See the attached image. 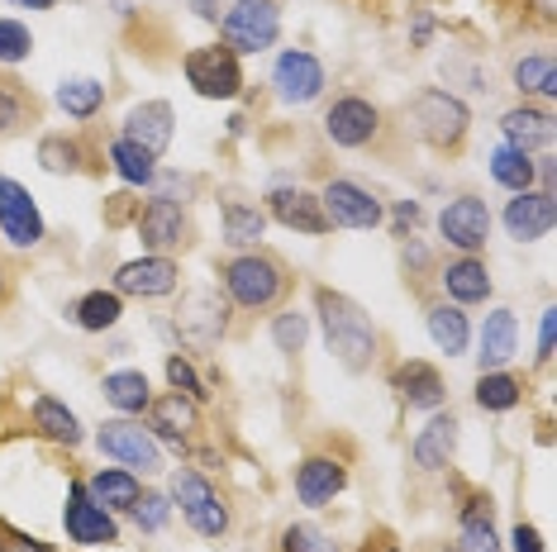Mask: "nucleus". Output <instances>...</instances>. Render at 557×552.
<instances>
[{
    "label": "nucleus",
    "instance_id": "obj_1",
    "mask_svg": "<svg viewBox=\"0 0 557 552\" xmlns=\"http://www.w3.org/2000/svg\"><path fill=\"white\" fill-rule=\"evenodd\" d=\"M314 310H320V324H324V338H329V353L344 362L348 372H367L376 362V324L372 315L348 300L344 291H329L320 286L314 291Z\"/></svg>",
    "mask_w": 557,
    "mask_h": 552
},
{
    "label": "nucleus",
    "instance_id": "obj_2",
    "mask_svg": "<svg viewBox=\"0 0 557 552\" xmlns=\"http://www.w3.org/2000/svg\"><path fill=\"white\" fill-rule=\"evenodd\" d=\"M224 296L234 300L238 310H272L282 305V296L290 291V276L276 258L268 253H238L234 262H224Z\"/></svg>",
    "mask_w": 557,
    "mask_h": 552
},
{
    "label": "nucleus",
    "instance_id": "obj_3",
    "mask_svg": "<svg viewBox=\"0 0 557 552\" xmlns=\"http://www.w3.org/2000/svg\"><path fill=\"white\" fill-rule=\"evenodd\" d=\"M410 124H414V134H420L429 148H458L467 138V124H472V115H467V105L453 91L429 86V91L414 96Z\"/></svg>",
    "mask_w": 557,
    "mask_h": 552
},
{
    "label": "nucleus",
    "instance_id": "obj_4",
    "mask_svg": "<svg viewBox=\"0 0 557 552\" xmlns=\"http://www.w3.org/2000/svg\"><path fill=\"white\" fill-rule=\"evenodd\" d=\"M220 34L234 53H268L282 34V10L276 0H234L220 15Z\"/></svg>",
    "mask_w": 557,
    "mask_h": 552
},
{
    "label": "nucleus",
    "instance_id": "obj_5",
    "mask_svg": "<svg viewBox=\"0 0 557 552\" xmlns=\"http://www.w3.org/2000/svg\"><path fill=\"white\" fill-rule=\"evenodd\" d=\"M182 72H186V86L206 100H234L244 91V67H238V53L224 43H206V48H191L182 58Z\"/></svg>",
    "mask_w": 557,
    "mask_h": 552
},
{
    "label": "nucleus",
    "instance_id": "obj_6",
    "mask_svg": "<svg viewBox=\"0 0 557 552\" xmlns=\"http://www.w3.org/2000/svg\"><path fill=\"white\" fill-rule=\"evenodd\" d=\"M320 205L329 215V229H382L386 224V210L367 186L348 181V177H334L320 191Z\"/></svg>",
    "mask_w": 557,
    "mask_h": 552
},
{
    "label": "nucleus",
    "instance_id": "obj_7",
    "mask_svg": "<svg viewBox=\"0 0 557 552\" xmlns=\"http://www.w3.org/2000/svg\"><path fill=\"white\" fill-rule=\"evenodd\" d=\"M172 500L182 505L186 524H191L196 534L220 538L224 529H230V510H224V500L214 495V486H210L200 472H191V467L172 472Z\"/></svg>",
    "mask_w": 557,
    "mask_h": 552
},
{
    "label": "nucleus",
    "instance_id": "obj_8",
    "mask_svg": "<svg viewBox=\"0 0 557 552\" xmlns=\"http://www.w3.org/2000/svg\"><path fill=\"white\" fill-rule=\"evenodd\" d=\"M96 448L106 457H115V462H124L134 476L144 472V476H153V472H162V448H158V438H153V429H144V424H134V419H110L106 429L96 434Z\"/></svg>",
    "mask_w": 557,
    "mask_h": 552
},
{
    "label": "nucleus",
    "instance_id": "obj_9",
    "mask_svg": "<svg viewBox=\"0 0 557 552\" xmlns=\"http://www.w3.org/2000/svg\"><path fill=\"white\" fill-rule=\"evenodd\" d=\"M176 334L191 348H214L224 334H230V305L220 300V291L200 286V291H186L182 305H176Z\"/></svg>",
    "mask_w": 557,
    "mask_h": 552
},
{
    "label": "nucleus",
    "instance_id": "obj_10",
    "mask_svg": "<svg viewBox=\"0 0 557 552\" xmlns=\"http://www.w3.org/2000/svg\"><path fill=\"white\" fill-rule=\"evenodd\" d=\"M62 524H67V538H72V543H82V548H106V543H115V538H120L115 519H110V510L100 505L91 491H86V481H72V486H67Z\"/></svg>",
    "mask_w": 557,
    "mask_h": 552
},
{
    "label": "nucleus",
    "instance_id": "obj_11",
    "mask_svg": "<svg viewBox=\"0 0 557 552\" xmlns=\"http://www.w3.org/2000/svg\"><path fill=\"white\" fill-rule=\"evenodd\" d=\"M272 86H276V100H286V105H310V100L324 96V62L306 53V48H286L282 58H276L272 67Z\"/></svg>",
    "mask_w": 557,
    "mask_h": 552
},
{
    "label": "nucleus",
    "instance_id": "obj_12",
    "mask_svg": "<svg viewBox=\"0 0 557 552\" xmlns=\"http://www.w3.org/2000/svg\"><path fill=\"white\" fill-rule=\"evenodd\" d=\"M324 134L334 148H367L382 134V110L362 96H338L334 105L324 110Z\"/></svg>",
    "mask_w": 557,
    "mask_h": 552
},
{
    "label": "nucleus",
    "instance_id": "obj_13",
    "mask_svg": "<svg viewBox=\"0 0 557 552\" xmlns=\"http://www.w3.org/2000/svg\"><path fill=\"white\" fill-rule=\"evenodd\" d=\"M438 234L448 238V248H458V253H481V248H486V238H491L486 200H476V196L448 200V205H443V215H438Z\"/></svg>",
    "mask_w": 557,
    "mask_h": 552
},
{
    "label": "nucleus",
    "instance_id": "obj_14",
    "mask_svg": "<svg viewBox=\"0 0 557 552\" xmlns=\"http://www.w3.org/2000/svg\"><path fill=\"white\" fill-rule=\"evenodd\" d=\"M182 286V267L162 253H148V258H134L115 272V296H144V300H158V296H172Z\"/></svg>",
    "mask_w": 557,
    "mask_h": 552
},
{
    "label": "nucleus",
    "instance_id": "obj_15",
    "mask_svg": "<svg viewBox=\"0 0 557 552\" xmlns=\"http://www.w3.org/2000/svg\"><path fill=\"white\" fill-rule=\"evenodd\" d=\"M0 234L15 248H39L44 243V215L34 205V196L20 181L0 177Z\"/></svg>",
    "mask_w": 557,
    "mask_h": 552
},
{
    "label": "nucleus",
    "instance_id": "obj_16",
    "mask_svg": "<svg viewBox=\"0 0 557 552\" xmlns=\"http://www.w3.org/2000/svg\"><path fill=\"white\" fill-rule=\"evenodd\" d=\"M138 238H144L148 253H172V248L186 243V210L168 196H153L144 210H138Z\"/></svg>",
    "mask_w": 557,
    "mask_h": 552
},
{
    "label": "nucleus",
    "instance_id": "obj_17",
    "mask_svg": "<svg viewBox=\"0 0 557 552\" xmlns=\"http://www.w3.org/2000/svg\"><path fill=\"white\" fill-rule=\"evenodd\" d=\"M172 124H176V115H172L168 100H144V105H134L129 115H124L120 138H129V143H138L144 153L162 158L172 143Z\"/></svg>",
    "mask_w": 557,
    "mask_h": 552
},
{
    "label": "nucleus",
    "instance_id": "obj_18",
    "mask_svg": "<svg viewBox=\"0 0 557 552\" xmlns=\"http://www.w3.org/2000/svg\"><path fill=\"white\" fill-rule=\"evenodd\" d=\"M553 224H557L553 191H515V200L505 205V229L519 243H539L543 234H553Z\"/></svg>",
    "mask_w": 557,
    "mask_h": 552
},
{
    "label": "nucleus",
    "instance_id": "obj_19",
    "mask_svg": "<svg viewBox=\"0 0 557 552\" xmlns=\"http://www.w3.org/2000/svg\"><path fill=\"white\" fill-rule=\"evenodd\" d=\"M268 205H272V219L276 224H286V229H296V234H329V215H324V205H320V196L314 191H300V186H276V191L268 196Z\"/></svg>",
    "mask_w": 557,
    "mask_h": 552
},
{
    "label": "nucleus",
    "instance_id": "obj_20",
    "mask_svg": "<svg viewBox=\"0 0 557 552\" xmlns=\"http://www.w3.org/2000/svg\"><path fill=\"white\" fill-rule=\"evenodd\" d=\"M344 486H348V467L338 457L314 453V457H306L296 467V500H300V505H310V510L329 505V500L344 491Z\"/></svg>",
    "mask_w": 557,
    "mask_h": 552
},
{
    "label": "nucleus",
    "instance_id": "obj_21",
    "mask_svg": "<svg viewBox=\"0 0 557 552\" xmlns=\"http://www.w3.org/2000/svg\"><path fill=\"white\" fill-rule=\"evenodd\" d=\"M458 429L462 424L453 419V414H434V419L420 429V438L410 443V457L420 472H443L453 462V453H458Z\"/></svg>",
    "mask_w": 557,
    "mask_h": 552
},
{
    "label": "nucleus",
    "instance_id": "obj_22",
    "mask_svg": "<svg viewBox=\"0 0 557 552\" xmlns=\"http://www.w3.org/2000/svg\"><path fill=\"white\" fill-rule=\"evenodd\" d=\"M391 386H396V396L405 400L410 410H438L443 396H448V386H443L438 367H429V362H400L396 376H391Z\"/></svg>",
    "mask_w": 557,
    "mask_h": 552
},
{
    "label": "nucleus",
    "instance_id": "obj_23",
    "mask_svg": "<svg viewBox=\"0 0 557 552\" xmlns=\"http://www.w3.org/2000/svg\"><path fill=\"white\" fill-rule=\"evenodd\" d=\"M519 353V324H515V310H491L486 324H481V353H476V367L481 372H505V362Z\"/></svg>",
    "mask_w": 557,
    "mask_h": 552
},
{
    "label": "nucleus",
    "instance_id": "obj_24",
    "mask_svg": "<svg viewBox=\"0 0 557 552\" xmlns=\"http://www.w3.org/2000/svg\"><path fill=\"white\" fill-rule=\"evenodd\" d=\"M438 286L453 296V305H481V300H491V272L476 253H462L458 262H448L438 272Z\"/></svg>",
    "mask_w": 557,
    "mask_h": 552
},
{
    "label": "nucleus",
    "instance_id": "obj_25",
    "mask_svg": "<svg viewBox=\"0 0 557 552\" xmlns=\"http://www.w3.org/2000/svg\"><path fill=\"white\" fill-rule=\"evenodd\" d=\"M500 134L505 143L519 153H534V148H553V115L539 105H515L500 115Z\"/></svg>",
    "mask_w": 557,
    "mask_h": 552
},
{
    "label": "nucleus",
    "instance_id": "obj_26",
    "mask_svg": "<svg viewBox=\"0 0 557 552\" xmlns=\"http://www.w3.org/2000/svg\"><path fill=\"white\" fill-rule=\"evenodd\" d=\"M148 410H153V438H168V443H176V448L200 429V405L191 396H182V391H168Z\"/></svg>",
    "mask_w": 557,
    "mask_h": 552
},
{
    "label": "nucleus",
    "instance_id": "obj_27",
    "mask_svg": "<svg viewBox=\"0 0 557 552\" xmlns=\"http://www.w3.org/2000/svg\"><path fill=\"white\" fill-rule=\"evenodd\" d=\"M429 338H434V348L438 353H448V357H462L467 353V343H472V324H467L462 315V305H429Z\"/></svg>",
    "mask_w": 557,
    "mask_h": 552
},
{
    "label": "nucleus",
    "instance_id": "obj_28",
    "mask_svg": "<svg viewBox=\"0 0 557 552\" xmlns=\"http://www.w3.org/2000/svg\"><path fill=\"white\" fill-rule=\"evenodd\" d=\"M67 315L77 319V329H86V334H106V329H115L120 315H124V296H115V291H86L77 305L67 310Z\"/></svg>",
    "mask_w": 557,
    "mask_h": 552
},
{
    "label": "nucleus",
    "instance_id": "obj_29",
    "mask_svg": "<svg viewBox=\"0 0 557 552\" xmlns=\"http://www.w3.org/2000/svg\"><path fill=\"white\" fill-rule=\"evenodd\" d=\"M100 391H106V400L120 414H144L153 405V386H148L144 372H110L106 381H100Z\"/></svg>",
    "mask_w": 557,
    "mask_h": 552
},
{
    "label": "nucleus",
    "instance_id": "obj_30",
    "mask_svg": "<svg viewBox=\"0 0 557 552\" xmlns=\"http://www.w3.org/2000/svg\"><path fill=\"white\" fill-rule=\"evenodd\" d=\"M34 429H39L44 438H53V443H67V448L82 443L77 414L62 405V400H53V396H39V400H34Z\"/></svg>",
    "mask_w": 557,
    "mask_h": 552
},
{
    "label": "nucleus",
    "instance_id": "obj_31",
    "mask_svg": "<svg viewBox=\"0 0 557 552\" xmlns=\"http://www.w3.org/2000/svg\"><path fill=\"white\" fill-rule=\"evenodd\" d=\"M220 219H224V243L230 248H258V238L268 234V215L258 205H244V200H230L220 210Z\"/></svg>",
    "mask_w": 557,
    "mask_h": 552
},
{
    "label": "nucleus",
    "instance_id": "obj_32",
    "mask_svg": "<svg viewBox=\"0 0 557 552\" xmlns=\"http://www.w3.org/2000/svg\"><path fill=\"white\" fill-rule=\"evenodd\" d=\"M86 491H91L106 510H134V500L144 495V486H138V476H134V472L106 467V472H96L91 481H86Z\"/></svg>",
    "mask_w": 557,
    "mask_h": 552
},
{
    "label": "nucleus",
    "instance_id": "obj_33",
    "mask_svg": "<svg viewBox=\"0 0 557 552\" xmlns=\"http://www.w3.org/2000/svg\"><path fill=\"white\" fill-rule=\"evenodd\" d=\"M491 177H496L505 191H534V177H539V162L534 153H519V148H496L491 153Z\"/></svg>",
    "mask_w": 557,
    "mask_h": 552
},
{
    "label": "nucleus",
    "instance_id": "obj_34",
    "mask_svg": "<svg viewBox=\"0 0 557 552\" xmlns=\"http://www.w3.org/2000/svg\"><path fill=\"white\" fill-rule=\"evenodd\" d=\"M510 77H515V86H519V96H543V100L557 96V62H553V53H529V58H519Z\"/></svg>",
    "mask_w": 557,
    "mask_h": 552
},
{
    "label": "nucleus",
    "instance_id": "obj_35",
    "mask_svg": "<svg viewBox=\"0 0 557 552\" xmlns=\"http://www.w3.org/2000/svg\"><path fill=\"white\" fill-rule=\"evenodd\" d=\"M524 400V381L510 372H481L476 376V405L486 414H505Z\"/></svg>",
    "mask_w": 557,
    "mask_h": 552
},
{
    "label": "nucleus",
    "instance_id": "obj_36",
    "mask_svg": "<svg viewBox=\"0 0 557 552\" xmlns=\"http://www.w3.org/2000/svg\"><path fill=\"white\" fill-rule=\"evenodd\" d=\"M58 105L67 110L72 120H96L100 105H106V86L96 77H67L58 86Z\"/></svg>",
    "mask_w": 557,
    "mask_h": 552
},
{
    "label": "nucleus",
    "instance_id": "obj_37",
    "mask_svg": "<svg viewBox=\"0 0 557 552\" xmlns=\"http://www.w3.org/2000/svg\"><path fill=\"white\" fill-rule=\"evenodd\" d=\"M462 543L472 552H500L496 543V519H491V500L486 495H472L462 505Z\"/></svg>",
    "mask_w": 557,
    "mask_h": 552
},
{
    "label": "nucleus",
    "instance_id": "obj_38",
    "mask_svg": "<svg viewBox=\"0 0 557 552\" xmlns=\"http://www.w3.org/2000/svg\"><path fill=\"white\" fill-rule=\"evenodd\" d=\"M110 167H115L129 186H153V177H158V158L144 153L138 143H129V138H115V143H110Z\"/></svg>",
    "mask_w": 557,
    "mask_h": 552
},
{
    "label": "nucleus",
    "instance_id": "obj_39",
    "mask_svg": "<svg viewBox=\"0 0 557 552\" xmlns=\"http://www.w3.org/2000/svg\"><path fill=\"white\" fill-rule=\"evenodd\" d=\"M39 162H44V172H53V177H72V172H82V148H77V138L48 134L44 143H39Z\"/></svg>",
    "mask_w": 557,
    "mask_h": 552
},
{
    "label": "nucleus",
    "instance_id": "obj_40",
    "mask_svg": "<svg viewBox=\"0 0 557 552\" xmlns=\"http://www.w3.org/2000/svg\"><path fill=\"white\" fill-rule=\"evenodd\" d=\"M310 338V319L300 315V310H282V315L272 319V343L282 348V353H300Z\"/></svg>",
    "mask_w": 557,
    "mask_h": 552
},
{
    "label": "nucleus",
    "instance_id": "obj_41",
    "mask_svg": "<svg viewBox=\"0 0 557 552\" xmlns=\"http://www.w3.org/2000/svg\"><path fill=\"white\" fill-rule=\"evenodd\" d=\"M34 53V34H29V24H20V20H0V62L5 67H15V62H24Z\"/></svg>",
    "mask_w": 557,
    "mask_h": 552
},
{
    "label": "nucleus",
    "instance_id": "obj_42",
    "mask_svg": "<svg viewBox=\"0 0 557 552\" xmlns=\"http://www.w3.org/2000/svg\"><path fill=\"white\" fill-rule=\"evenodd\" d=\"M282 552H338L329 543L324 529H314V524H286L282 529Z\"/></svg>",
    "mask_w": 557,
    "mask_h": 552
},
{
    "label": "nucleus",
    "instance_id": "obj_43",
    "mask_svg": "<svg viewBox=\"0 0 557 552\" xmlns=\"http://www.w3.org/2000/svg\"><path fill=\"white\" fill-rule=\"evenodd\" d=\"M168 514H172V500L158 491H144L134 500V519H138V529H148V534H158L162 524H168Z\"/></svg>",
    "mask_w": 557,
    "mask_h": 552
},
{
    "label": "nucleus",
    "instance_id": "obj_44",
    "mask_svg": "<svg viewBox=\"0 0 557 552\" xmlns=\"http://www.w3.org/2000/svg\"><path fill=\"white\" fill-rule=\"evenodd\" d=\"M168 381H172V391H182V396H191V400H206V381H200V372L191 367L186 357H168Z\"/></svg>",
    "mask_w": 557,
    "mask_h": 552
},
{
    "label": "nucleus",
    "instance_id": "obj_45",
    "mask_svg": "<svg viewBox=\"0 0 557 552\" xmlns=\"http://www.w3.org/2000/svg\"><path fill=\"white\" fill-rule=\"evenodd\" d=\"M24 124V96L15 81H0V134H15Z\"/></svg>",
    "mask_w": 557,
    "mask_h": 552
},
{
    "label": "nucleus",
    "instance_id": "obj_46",
    "mask_svg": "<svg viewBox=\"0 0 557 552\" xmlns=\"http://www.w3.org/2000/svg\"><path fill=\"white\" fill-rule=\"evenodd\" d=\"M515 552H543V534L534 529V524H515Z\"/></svg>",
    "mask_w": 557,
    "mask_h": 552
},
{
    "label": "nucleus",
    "instance_id": "obj_47",
    "mask_svg": "<svg viewBox=\"0 0 557 552\" xmlns=\"http://www.w3.org/2000/svg\"><path fill=\"white\" fill-rule=\"evenodd\" d=\"M424 219V210L414 205V200H400L396 205V234H405V229H414V224Z\"/></svg>",
    "mask_w": 557,
    "mask_h": 552
},
{
    "label": "nucleus",
    "instance_id": "obj_48",
    "mask_svg": "<svg viewBox=\"0 0 557 552\" xmlns=\"http://www.w3.org/2000/svg\"><path fill=\"white\" fill-rule=\"evenodd\" d=\"M539 362H553V310L539 324Z\"/></svg>",
    "mask_w": 557,
    "mask_h": 552
},
{
    "label": "nucleus",
    "instance_id": "obj_49",
    "mask_svg": "<svg viewBox=\"0 0 557 552\" xmlns=\"http://www.w3.org/2000/svg\"><path fill=\"white\" fill-rule=\"evenodd\" d=\"M362 552H400V543H396V538H391L386 529H376V534H367Z\"/></svg>",
    "mask_w": 557,
    "mask_h": 552
},
{
    "label": "nucleus",
    "instance_id": "obj_50",
    "mask_svg": "<svg viewBox=\"0 0 557 552\" xmlns=\"http://www.w3.org/2000/svg\"><path fill=\"white\" fill-rule=\"evenodd\" d=\"M429 34H434V20H429V15H420V20H414V43H424Z\"/></svg>",
    "mask_w": 557,
    "mask_h": 552
},
{
    "label": "nucleus",
    "instance_id": "obj_51",
    "mask_svg": "<svg viewBox=\"0 0 557 552\" xmlns=\"http://www.w3.org/2000/svg\"><path fill=\"white\" fill-rule=\"evenodd\" d=\"M15 5H24V10H53L58 0H15Z\"/></svg>",
    "mask_w": 557,
    "mask_h": 552
},
{
    "label": "nucleus",
    "instance_id": "obj_52",
    "mask_svg": "<svg viewBox=\"0 0 557 552\" xmlns=\"http://www.w3.org/2000/svg\"><path fill=\"white\" fill-rule=\"evenodd\" d=\"M534 10H539L543 20H553V0H534Z\"/></svg>",
    "mask_w": 557,
    "mask_h": 552
},
{
    "label": "nucleus",
    "instance_id": "obj_53",
    "mask_svg": "<svg viewBox=\"0 0 557 552\" xmlns=\"http://www.w3.org/2000/svg\"><path fill=\"white\" fill-rule=\"evenodd\" d=\"M5 291H10V286H5V267H0V300H5Z\"/></svg>",
    "mask_w": 557,
    "mask_h": 552
},
{
    "label": "nucleus",
    "instance_id": "obj_54",
    "mask_svg": "<svg viewBox=\"0 0 557 552\" xmlns=\"http://www.w3.org/2000/svg\"><path fill=\"white\" fill-rule=\"evenodd\" d=\"M434 552H462V548H448V543H443V548H434Z\"/></svg>",
    "mask_w": 557,
    "mask_h": 552
},
{
    "label": "nucleus",
    "instance_id": "obj_55",
    "mask_svg": "<svg viewBox=\"0 0 557 552\" xmlns=\"http://www.w3.org/2000/svg\"><path fill=\"white\" fill-rule=\"evenodd\" d=\"M10 552H39V548H10Z\"/></svg>",
    "mask_w": 557,
    "mask_h": 552
}]
</instances>
